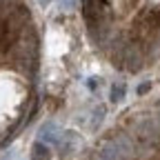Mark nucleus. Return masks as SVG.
Listing matches in <instances>:
<instances>
[{
    "mask_svg": "<svg viewBox=\"0 0 160 160\" xmlns=\"http://www.w3.org/2000/svg\"><path fill=\"white\" fill-rule=\"evenodd\" d=\"M40 33L27 0H0V149L33 116Z\"/></svg>",
    "mask_w": 160,
    "mask_h": 160,
    "instance_id": "f257e3e1",
    "label": "nucleus"
},
{
    "mask_svg": "<svg viewBox=\"0 0 160 160\" xmlns=\"http://www.w3.org/2000/svg\"><path fill=\"white\" fill-rule=\"evenodd\" d=\"M33 158H36V160H49V151H47L42 145H36V147H33Z\"/></svg>",
    "mask_w": 160,
    "mask_h": 160,
    "instance_id": "f03ea898",
    "label": "nucleus"
}]
</instances>
